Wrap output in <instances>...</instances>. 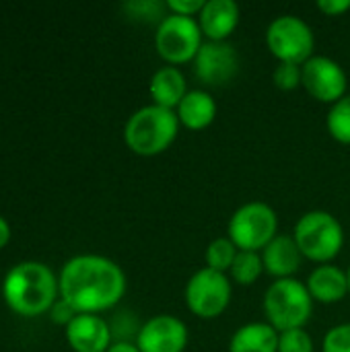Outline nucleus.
Wrapping results in <instances>:
<instances>
[{
    "instance_id": "obj_1",
    "label": "nucleus",
    "mask_w": 350,
    "mask_h": 352,
    "mask_svg": "<svg viewBox=\"0 0 350 352\" xmlns=\"http://www.w3.org/2000/svg\"><path fill=\"white\" fill-rule=\"evenodd\" d=\"M60 299L76 314H101L116 307L126 293V274L113 260L78 254L60 270Z\"/></svg>"
},
{
    "instance_id": "obj_2",
    "label": "nucleus",
    "mask_w": 350,
    "mask_h": 352,
    "mask_svg": "<svg viewBox=\"0 0 350 352\" xmlns=\"http://www.w3.org/2000/svg\"><path fill=\"white\" fill-rule=\"evenodd\" d=\"M60 293V283L50 266L43 262L27 260L14 264L2 283L6 305L19 316L35 318L54 307Z\"/></svg>"
},
{
    "instance_id": "obj_3",
    "label": "nucleus",
    "mask_w": 350,
    "mask_h": 352,
    "mask_svg": "<svg viewBox=\"0 0 350 352\" xmlns=\"http://www.w3.org/2000/svg\"><path fill=\"white\" fill-rule=\"evenodd\" d=\"M179 128L182 124L173 109L151 103L128 118L124 126V142L138 157H157L171 148Z\"/></svg>"
},
{
    "instance_id": "obj_4",
    "label": "nucleus",
    "mask_w": 350,
    "mask_h": 352,
    "mask_svg": "<svg viewBox=\"0 0 350 352\" xmlns=\"http://www.w3.org/2000/svg\"><path fill=\"white\" fill-rule=\"evenodd\" d=\"M293 239L305 260L332 264L344 248V227L328 210H309L293 227Z\"/></svg>"
},
{
    "instance_id": "obj_5",
    "label": "nucleus",
    "mask_w": 350,
    "mask_h": 352,
    "mask_svg": "<svg viewBox=\"0 0 350 352\" xmlns=\"http://www.w3.org/2000/svg\"><path fill=\"white\" fill-rule=\"evenodd\" d=\"M266 322L281 334L305 328L314 314V299L305 283L297 278L272 280L262 301Z\"/></svg>"
},
{
    "instance_id": "obj_6",
    "label": "nucleus",
    "mask_w": 350,
    "mask_h": 352,
    "mask_svg": "<svg viewBox=\"0 0 350 352\" xmlns=\"http://www.w3.org/2000/svg\"><path fill=\"white\" fill-rule=\"evenodd\" d=\"M278 235L276 210L260 200L241 204L229 219L227 237L239 252H262Z\"/></svg>"
},
{
    "instance_id": "obj_7",
    "label": "nucleus",
    "mask_w": 350,
    "mask_h": 352,
    "mask_svg": "<svg viewBox=\"0 0 350 352\" xmlns=\"http://www.w3.org/2000/svg\"><path fill=\"white\" fill-rule=\"evenodd\" d=\"M198 19L169 14L157 25L155 31V50L167 66H182L194 62L196 54L204 43Z\"/></svg>"
},
{
    "instance_id": "obj_8",
    "label": "nucleus",
    "mask_w": 350,
    "mask_h": 352,
    "mask_svg": "<svg viewBox=\"0 0 350 352\" xmlns=\"http://www.w3.org/2000/svg\"><path fill=\"white\" fill-rule=\"evenodd\" d=\"M233 297V283L229 274L200 268L196 270L184 289V301L192 316L200 320H217L221 318Z\"/></svg>"
},
{
    "instance_id": "obj_9",
    "label": "nucleus",
    "mask_w": 350,
    "mask_h": 352,
    "mask_svg": "<svg viewBox=\"0 0 350 352\" xmlns=\"http://www.w3.org/2000/svg\"><path fill=\"white\" fill-rule=\"evenodd\" d=\"M266 47L278 62L303 66L314 58L316 35L307 21L297 14H281L266 29Z\"/></svg>"
},
{
    "instance_id": "obj_10",
    "label": "nucleus",
    "mask_w": 350,
    "mask_h": 352,
    "mask_svg": "<svg viewBox=\"0 0 350 352\" xmlns=\"http://www.w3.org/2000/svg\"><path fill=\"white\" fill-rule=\"evenodd\" d=\"M301 87L316 101L334 105L349 95V74L330 56L316 54L301 66Z\"/></svg>"
},
{
    "instance_id": "obj_11",
    "label": "nucleus",
    "mask_w": 350,
    "mask_h": 352,
    "mask_svg": "<svg viewBox=\"0 0 350 352\" xmlns=\"http://www.w3.org/2000/svg\"><path fill=\"white\" fill-rule=\"evenodd\" d=\"M192 64L194 76L204 87H225L237 76L241 60L229 41H204Z\"/></svg>"
},
{
    "instance_id": "obj_12",
    "label": "nucleus",
    "mask_w": 350,
    "mask_h": 352,
    "mask_svg": "<svg viewBox=\"0 0 350 352\" xmlns=\"http://www.w3.org/2000/svg\"><path fill=\"white\" fill-rule=\"evenodd\" d=\"M190 332L184 320L171 314H159L146 320L136 334L140 352H184L188 349Z\"/></svg>"
},
{
    "instance_id": "obj_13",
    "label": "nucleus",
    "mask_w": 350,
    "mask_h": 352,
    "mask_svg": "<svg viewBox=\"0 0 350 352\" xmlns=\"http://www.w3.org/2000/svg\"><path fill=\"white\" fill-rule=\"evenodd\" d=\"M66 340L74 352H105L113 344L109 324L97 314H78L66 326Z\"/></svg>"
},
{
    "instance_id": "obj_14",
    "label": "nucleus",
    "mask_w": 350,
    "mask_h": 352,
    "mask_svg": "<svg viewBox=\"0 0 350 352\" xmlns=\"http://www.w3.org/2000/svg\"><path fill=\"white\" fill-rule=\"evenodd\" d=\"M241 19L235 0H206L198 14V25L206 41H229Z\"/></svg>"
},
{
    "instance_id": "obj_15",
    "label": "nucleus",
    "mask_w": 350,
    "mask_h": 352,
    "mask_svg": "<svg viewBox=\"0 0 350 352\" xmlns=\"http://www.w3.org/2000/svg\"><path fill=\"white\" fill-rule=\"evenodd\" d=\"M262 262H264V272L270 274L274 280L281 278H295L303 264V254L299 252L293 235H276L262 252Z\"/></svg>"
},
{
    "instance_id": "obj_16",
    "label": "nucleus",
    "mask_w": 350,
    "mask_h": 352,
    "mask_svg": "<svg viewBox=\"0 0 350 352\" xmlns=\"http://www.w3.org/2000/svg\"><path fill=\"white\" fill-rule=\"evenodd\" d=\"M305 287L314 299V303L334 305L344 301L350 295L349 274L336 264H322L311 270L305 280Z\"/></svg>"
},
{
    "instance_id": "obj_17",
    "label": "nucleus",
    "mask_w": 350,
    "mask_h": 352,
    "mask_svg": "<svg viewBox=\"0 0 350 352\" xmlns=\"http://www.w3.org/2000/svg\"><path fill=\"white\" fill-rule=\"evenodd\" d=\"M217 101L206 89H192L177 105L175 113L179 124L190 132H202L217 120Z\"/></svg>"
},
{
    "instance_id": "obj_18",
    "label": "nucleus",
    "mask_w": 350,
    "mask_h": 352,
    "mask_svg": "<svg viewBox=\"0 0 350 352\" xmlns=\"http://www.w3.org/2000/svg\"><path fill=\"white\" fill-rule=\"evenodd\" d=\"M188 80L182 68L177 66H161L159 70L153 72L151 82H149V93L153 97L155 105L167 107V109H177L182 99L188 95Z\"/></svg>"
},
{
    "instance_id": "obj_19",
    "label": "nucleus",
    "mask_w": 350,
    "mask_h": 352,
    "mask_svg": "<svg viewBox=\"0 0 350 352\" xmlns=\"http://www.w3.org/2000/svg\"><path fill=\"white\" fill-rule=\"evenodd\" d=\"M229 352H278V332L268 322H250L237 328Z\"/></svg>"
},
{
    "instance_id": "obj_20",
    "label": "nucleus",
    "mask_w": 350,
    "mask_h": 352,
    "mask_svg": "<svg viewBox=\"0 0 350 352\" xmlns=\"http://www.w3.org/2000/svg\"><path fill=\"white\" fill-rule=\"evenodd\" d=\"M262 274H264V262L258 252H239L229 270L231 283L241 287L256 285L262 278Z\"/></svg>"
},
{
    "instance_id": "obj_21",
    "label": "nucleus",
    "mask_w": 350,
    "mask_h": 352,
    "mask_svg": "<svg viewBox=\"0 0 350 352\" xmlns=\"http://www.w3.org/2000/svg\"><path fill=\"white\" fill-rule=\"evenodd\" d=\"M326 130L336 142L350 146V93L330 105L326 116Z\"/></svg>"
},
{
    "instance_id": "obj_22",
    "label": "nucleus",
    "mask_w": 350,
    "mask_h": 352,
    "mask_svg": "<svg viewBox=\"0 0 350 352\" xmlns=\"http://www.w3.org/2000/svg\"><path fill=\"white\" fill-rule=\"evenodd\" d=\"M239 250L235 248V243L229 237H217L208 243L204 260H206V268L229 274L235 258H237Z\"/></svg>"
},
{
    "instance_id": "obj_23",
    "label": "nucleus",
    "mask_w": 350,
    "mask_h": 352,
    "mask_svg": "<svg viewBox=\"0 0 350 352\" xmlns=\"http://www.w3.org/2000/svg\"><path fill=\"white\" fill-rule=\"evenodd\" d=\"M316 344L305 328L287 330L278 334V352H314Z\"/></svg>"
},
{
    "instance_id": "obj_24",
    "label": "nucleus",
    "mask_w": 350,
    "mask_h": 352,
    "mask_svg": "<svg viewBox=\"0 0 350 352\" xmlns=\"http://www.w3.org/2000/svg\"><path fill=\"white\" fill-rule=\"evenodd\" d=\"M272 82L278 91H295L301 87V66L278 62L272 72Z\"/></svg>"
},
{
    "instance_id": "obj_25",
    "label": "nucleus",
    "mask_w": 350,
    "mask_h": 352,
    "mask_svg": "<svg viewBox=\"0 0 350 352\" xmlns=\"http://www.w3.org/2000/svg\"><path fill=\"white\" fill-rule=\"evenodd\" d=\"M322 352H350V322L330 328L322 340Z\"/></svg>"
},
{
    "instance_id": "obj_26",
    "label": "nucleus",
    "mask_w": 350,
    "mask_h": 352,
    "mask_svg": "<svg viewBox=\"0 0 350 352\" xmlns=\"http://www.w3.org/2000/svg\"><path fill=\"white\" fill-rule=\"evenodd\" d=\"M128 10H132L134 19H142V21H157V25L167 16V6L159 4V2H130L126 4Z\"/></svg>"
},
{
    "instance_id": "obj_27",
    "label": "nucleus",
    "mask_w": 350,
    "mask_h": 352,
    "mask_svg": "<svg viewBox=\"0 0 350 352\" xmlns=\"http://www.w3.org/2000/svg\"><path fill=\"white\" fill-rule=\"evenodd\" d=\"M206 0H167V12L169 14H177V16H190V19H198L200 10L204 8Z\"/></svg>"
},
{
    "instance_id": "obj_28",
    "label": "nucleus",
    "mask_w": 350,
    "mask_h": 352,
    "mask_svg": "<svg viewBox=\"0 0 350 352\" xmlns=\"http://www.w3.org/2000/svg\"><path fill=\"white\" fill-rule=\"evenodd\" d=\"M316 6L326 16H342L350 10V0H318Z\"/></svg>"
},
{
    "instance_id": "obj_29",
    "label": "nucleus",
    "mask_w": 350,
    "mask_h": 352,
    "mask_svg": "<svg viewBox=\"0 0 350 352\" xmlns=\"http://www.w3.org/2000/svg\"><path fill=\"white\" fill-rule=\"evenodd\" d=\"M78 314L64 301V299H60V301H56L54 303V307H52V320L56 322V324H64V326H68L74 318H76Z\"/></svg>"
},
{
    "instance_id": "obj_30",
    "label": "nucleus",
    "mask_w": 350,
    "mask_h": 352,
    "mask_svg": "<svg viewBox=\"0 0 350 352\" xmlns=\"http://www.w3.org/2000/svg\"><path fill=\"white\" fill-rule=\"evenodd\" d=\"M105 352H140V349L136 346V342H130V340H118L113 342Z\"/></svg>"
},
{
    "instance_id": "obj_31",
    "label": "nucleus",
    "mask_w": 350,
    "mask_h": 352,
    "mask_svg": "<svg viewBox=\"0 0 350 352\" xmlns=\"http://www.w3.org/2000/svg\"><path fill=\"white\" fill-rule=\"evenodd\" d=\"M10 239V225L4 217H0V250L8 243Z\"/></svg>"
},
{
    "instance_id": "obj_32",
    "label": "nucleus",
    "mask_w": 350,
    "mask_h": 352,
    "mask_svg": "<svg viewBox=\"0 0 350 352\" xmlns=\"http://www.w3.org/2000/svg\"><path fill=\"white\" fill-rule=\"evenodd\" d=\"M347 274H349V291H350V268L347 270Z\"/></svg>"
}]
</instances>
